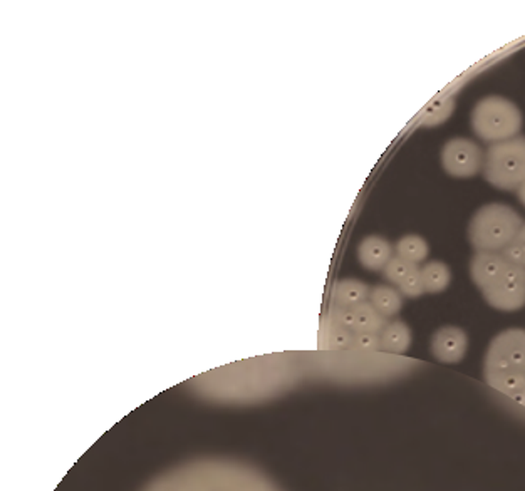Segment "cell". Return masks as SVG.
Here are the masks:
<instances>
[{
  "label": "cell",
  "instance_id": "cell-12",
  "mask_svg": "<svg viewBox=\"0 0 525 491\" xmlns=\"http://www.w3.org/2000/svg\"><path fill=\"white\" fill-rule=\"evenodd\" d=\"M485 381L525 408V374H494L485 376Z\"/></svg>",
  "mask_w": 525,
  "mask_h": 491
},
{
  "label": "cell",
  "instance_id": "cell-6",
  "mask_svg": "<svg viewBox=\"0 0 525 491\" xmlns=\"http://www.w3.org/2000/svg\"><path fill=\"white\" fill-rule=\"evenodd\" d=\"M445 171L455 178L475 177L484 170L485 154L482 148L465 137L450 139L442 151Z\"/></svg>",
  "mask_w": 525,
  "mask_h": 491
},
{
  "label": "cell",
  "instance_id": "cell-9",
  "mask_svg": "<svg viewBox=\"0 0 525 491\" xmlns=\"http://www.w3.org/2000/svg\"><path fill=\"white\" fill-rule=\"evenodd\" d=\"M358 257L368 270H381L393 257V248L383 237H366L361 242Z\"/></svg>",
  "mask_w": 525,
  "mask_h": 491
},
{
  "label": "cell",
  "instance_id": "cell-17",
  "mask_svg": "<svg viewBox=\"0 0 525 491\" xmlns=\"http://www.w3.org/2000/svg\"><path fill=\"white\" fill-rule=\"evenodd\" d=\"M455 111V99L454 97H445L440 101H435L429 110L425 111L423 118H421V124L427 128H433L438 124L445 123L452 112Z\"/></svg>",
  "mask_w": 525,
  "mask_h": 491
},
{
  "label": "cell",
  "instance_id": "cell-22",
  "mask_svg": "<svg viewBox=\"0 0 525 491\" xmlns=\"http://www.w3.org/2000/svg\"><path fill=\"white\" fill-rule=\"evenodd\" d=\"M336 319L338 322L346 329H354V312L353 309H346V307H339L336 312Z\"/></svg>",
  "mask_w": 525,
  "mask_h": 491
},
{
  "label": "cell",
  "instance_id": "cell-19",
  "mask_svg": "<svg viewBox=\"0 0 525 491\" xmlns=\"http://www.w3.org/2000/svg\"><path fill=\"white\" fill-rule=\"evenodd\" d=\"M401 294L406 295V297H420L425 294V287H423V279H421V270L418 269V265H415L408 275L403 279L400 282Z\"/></svg>",
  "mask_w": 525,
  "mask_h": 491
},
{
  "label": "cell",
  "instance_id": "cell-24",
  "mask_svg": "<svg viewBox=\"0 0 525 491\" xmlns=\"http://www.w3.org/2000/svg\"><path fill=\"white\" fill-rule=\"evenodd\" d=\"M517 191H519V200H521V202H522V205L525 206V183Z\"/></svg>",
  "mask_w": 525,
  "mask_h": 491
},
{
  "label": "cell",
  "instance_id": "cell-7",
  "mask_svg": "<svg viewBox=\"0 0 525 491\" xmlns=\"http://www.w3.org/2000/svg\"><path fill=\"white\" fill-rule=\"evenodd\" d=\"M469 347V337L467 334L458 328H443L437 330L431 341V353L433 355L446 362L455 364L463 359Z\"/></svg>",
  "mask_w": 525,
  "mask_h": 491
},
{
  "label": "cell",
  "instance_id": "cell-16",
  "mask_svg": "<svg viewBox=\"0 0 525 491\" xmlns=\"http://www.w3.org/2000/svg\"><path fill=\"white\" fill-rule=\"evenodd\" d=\"M396 255L401 259L418 265L429 257V244L418 235H406L396 244Z\"/></svg>",
  "mask_w": 525,
  "mask_h": 491
},
{
  "label": "cell",
  "instance_id": "cell-23",
  "mask_svg": "<svg viewBox=\"0 0 525 491\" xmlns=\"http://www.w3.org/2000/svg\"><path fill=\"white\" fill-rule=\"evenodd\" d=\"M332 344H334V345H338V347H346V345H349V344H351V336L347 334V330L341 329V330H338V332L334 334Z\"/></svg>",
  "mask_w": 525,
  "mask_h": 491
},
{
  "label": "cell",
  "instance_id": "cell-1",
  "mask_svg": "<svg viewBox=\"0 0 525 491\" xmlns=\"http://www.w3.org/2000/svg\"><path fill=\"white\" fill-rule=\"evenodd\" d=\"M524 221L507 205H485L473 215L469 227L471 246L479 252H502L521 230Z\"/></svg>",
  "mask_w": 525,
  "mask_h": 491
},
{
  "label": "cell",
  "instance_id": "cell-11",
  "mask_svg": "<svg viewBox=\"0 0 525 491\" xmlns=\"http://www.w3.org/2000/svg\"><path fill=\"white\" fill-rule=\"evenodd\" d=\"M381 349L395 354H404L412 344V332L406 324L395 320L381 332Z\"/></svg>",
  "mask_w": 525,
  "mask_h": 491
},
{
  "label": "cell",
  "instance_id": "cell-3",
  "mask_svg": "<svg viewBox=\"0 0 525 491\" xmlns=\"http://www.w3.org/2000/svg\"><path fill=\"white\" fill-rule=\"evenodd\" d=\"M485 179L500 190H519L525 183V137L492 145L485 153Z\"/></svg>",
  "mask_w": 525,
  "mask_h": 491
},
{
  "label": "cell",
  "instance_id": "cell-4",
  "mask_svg": "<svg viewBox=\"0 0 525 491\" xmlns=\"http://www.w3.org/2000/svg\"><path fill=\"white\" fill-rule=\"evenodd\" d=\"M525 374V330L509 329L492 341L485 357V376Z\"/></svg>",
  "mask_w": 525,
  "mask_h": 491
},
{
  "label": "cell",
  "instance_id": "cell-10",
  "mask_svg": "<svg viewBox=\"0 0 525 491\" xmlns=\"http://www.w3.org/2000/svg\"><path fill=\"white\" fill-rule=\"evenodd\" d=\"M370 297V288L366 284L354 279H346L334 287V301L338 302L339 307L353 309L360 305Z\"/></svg>",
  "mask_w": 525,
  "mask_h": 491
},
{
  "label": "cell",
  "instance_id": "cell-20",
  "mask_svg": "<svg viewBox=\"0 0 525 491\" xmlns=\"http://www.w3.org/2000/svg\"><path fill=\"white\" fill-rule=\"evenodd\" d=\"M413 267H415L413 263H410V262L401 259L398 255H393L391 260L388 262L387 267L383 269V272H385V277H387L389 282L400 286L401 280L408 275V272H410Z\"/></svg>",
  "mask_w": 525,
  "mask_h": 491
},
{
  "label": "cell",
  "instance_id": "cell-2",
  "mask_svg": "<svg viewBox=\"0 0 525 491\" xmlns=\"http://www.w3.org/2000/svg\"><path fill=\"white\" fill-rule=\"evenodd\" d=\"M475 135L487 143H502L517 137L522 128V112L505 97L490 96L482 99L471 112Z\"/></svg>",
  "mask_w": 525,
  "mask_h": 491
},
{
  "label": "cell",
  "instance_id": "cell-15",
  "mask_svg": "<svg viewBox=\"0 0 525 491\" xmlns=\"http://www.w3.org/2000/svg\"><path fill=\"white\" fill-rule=\"evenodd\" d=\"M420 270H421L425 292L438 294V292H443L446 287L450 286L452 273H450V269L443 262H429Z\"/></svg>",
  "mask_w": 525,
  "mask_h": 491
},
{
  "label": "cell",
  "instance_id": "cell-13",
  "mask_svg": "<svg viewBox=\"0 0 525 491\" xmlns=\"http://www.w3.org/2000/svg\"><path fill=\"white\" fill-rule=\"evenodd\" d=\"M370 304L379 314L388 319L400 312L403 299H401L400 292L395 290L393 287L378 286L370 292Z\"/></svg>",
  "mask_w": 525,
  "mask_h": 491
},
{
  "label": "cell",
  "instance_id": "cell-5",
  "mask_svg": "<svg viewBox=\"0 0 525 491\" xmlns=\"http://www.w3.org/2000/svg\"><path fill=\"white\" fill-rule=\"evenodd\" d=\"M485 301L498 311H519L525 305V269L509 263L494 284L482 290Z\"/></svg>",
  "mask_w": 525,
  "mask_h": 491
},
{
  "label": "cell",
  "instance_id": "cell-14",
  "mask_svg": "<svg viewBox=\"0 0 525 491\" xmlns=\"http://www.w3.org/2000/svg\"><path fill=\"white\" fill-rule=\"evenodd\" d=\"M354 312V329L360 332L379 334L387 328V319L379 314L370 302H362L353 307Z\"/></svg>",
  "mask_w": 525,
  "mask_h": 491
},
{
  "label": "cell",
  "instance_id": "cell-21",
  "mask_svg": "<svg viewBox=\"0 0 525 491\" xmlns=\"http://www.w3.org/2000/svg\"><path fill=\"white\" fill-rule=\"evenodd\" d=\"M354 344L360 349H366V351H373V349H379L381 347V339L378 337V334H370V332H360L354 337Z\"/></svg>",
  "mask_w": 525,
  "mask_h": 491
},
{
  "label": "cell",
  "instance_id": "cell-18",
  "mask_svg": "<svg viewBox=\"0 0 525 491\" xmlns=\"http://www.w3.org/2000/svg\"><path fill=\"white\" fill-rule=\"evenodd\" d=\"M502 255L513 265L525 269V223L521 230L512 238L511 244L502 250Z\"/></svg>",
  "mask_w": 525,
  "mask_h": 491
},
{
  "label": "cell",
  "instance_id": "cell-8",
  "mask_svg": "<svg viewBox=\"0 0 525 491\" xmlns=\"http://www.w3.org/2000/svg\"><path fill=\"white\" fill-rule=\"evenodd\" d=\"M509 263L511 262L502 255V252H477L471 263V280L484 290L497 280Z\"/></svg>",
  "mask_w": 525,
  "mask_h": 491
}]
</instances>
